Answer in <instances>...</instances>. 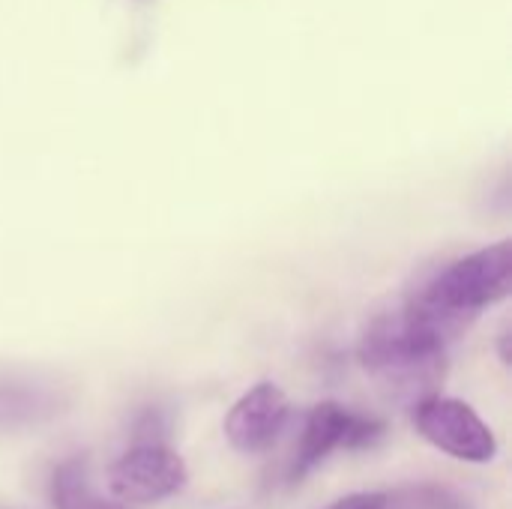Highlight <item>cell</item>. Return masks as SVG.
Here are the masks:
<instances>
[{
    "label": "cell",
    "mask_w": 512,
    "mask_h": 509,
    "mask_svg": "<svg viewBox=\"0 0 512 509\" xmlns=\"http://www.w3.org/2000/svg\"><path fill=\"white\" fill-rule=\"evenodd\" d=\"M512 291V243L498 240L465 258H456L417 282L405 309L453 345L489 306Z\"/></svg>",
    "instance_id": "obj_1"
},
{
    "label": "cell",
    "mask_w": 512,
    "mask_h": 509,
    "mask_svg": "<svg viewBox=\"0 0 512 509\" xmlns=\"http://www.w3.org/2000/svg\"><path fill=\"white\" fill-rule=\"evenodd\" d=\"M447 342L405 306L372 318L360 336L357 360L384 390L414 405L435 393L447 372Z\"/></svg>",
    "instance_id": "obj_2"
},
{
    "label": "cell",
    "mask_w": 512,
    "mask_h": 509,
    "mask_svg": "<svg viewBox=\"0 0 512 509\" xmlns=\"http://www.w3.org/2000/svg\"><path fill=\"white\" fill-rule=\"evenodd\" d=\"M414 426L435 450L459 462L486 465L498 456L495 432L468 402L432 393L414 405Z\"/></svg>",
    "instance_id": "obj_3"
},
{
    "label": "cell",
    "mask_w": 512,
    "mask_h": 509,
    "mask_svg": "<svg viewBox=\"0 0 512 509\" xmlns=\"http://www.w3.org/2000/svg\"><path fill=\"white\" fill-rule=\"evenodd\" d=\"M186 480V459L162 441H141L129 447L108 471L111 495L123 504H159L183 492Z\"/></svg>",
    "instance_id": "obj_4"
},
{
    "label": "cell",
    "mask_w": 512,
    "mask_h": 509,
    "mask_svg": "<svg viewBox=\"0 0 512 509\" xmlns=\"http://www.w3.org/2000/svg\"><path fill=\"white\" fill-rule=\"evenodd\" d=\"M384 432V423L375 417H363L339 402H321L306 414L291 477H306L339 450H369L384 438Z\"/></svg>",
    "instance_id": "obj_5"
},
{
    "label": "cell",
    "mask_w": 512,
    "mask_h": 509,
    "mask_svg": "<svg viewBox=\"0 0 512 509\" xmlns=\"http://www.w3.org/2000/svg\"><path fill=\"white\" fill-rule=\"evenodd\" d=\"M288 414L291 405L285 390L273 381H261L231 405L222 429L237 453H264L279 441Z\"/></svg>",
    "instance_id": "obj_6"
},
{
    "label": "cell",
    "mask_w": 512,
    "mask_h": 509,
    "mask_svg": "<svg viewBox=\"0 0 512 509\" xmlns=\"http://www.w3.org/2000/svg\"><path fill=\"white\" fill-rule=\"evenodd\" d=\"M66 393L39 375L0 372V432L45 426L66 408Z\"/></svg>",
    "instance_id": "obj_7"
},
{
    "label": "cell",
    "mask_w": 512,
    "mask_h": 509,
    "mask_svg": "<svg viewBox=\"0 0 512 509\" xmlns=\"http://www.w3.org/2000/svg\"><path fill=\"white\" fill-rule=\"evenodd\" d=\"M48 501L51 509H129L123 501H111L96 492L84 456H69L54 465L48 480Z\"/></svg>",
    "instance_id": "obj_8"
},
{
    "label": "cell",
    "mask_w": 512,
    "mask_h": 509,
    "mask_svg": "<svg viewBox=\"0 0 512 509\" xmlns=\"http://www.w3.org/2000/svg\"><path fill=\"white\" fill-rule=\"evenodd\" d=\"M384 509H474L471 498L438 483H417L384 492Z\"/></svg>",
    "instance_id": "obj_9"
},
{
    "label": "cell",
    "mask_w": 512,
    "mask_h": 509,
    "mask_svg": "<svg viewBox=\"0 0 512 509\" xmlns=\"http://www.w3.org/2000/svg\"><path fill=\"white\" fill-rule=\"evenodd\" d=\"M324 509H384V492H357Z\"/></svg>",
    "instance_id": "obj_10"
},
{
    "label": "cell",
    "mask_w": 512,
    "mask_h": 509,
    "mask_svg": "<svg viewBox=\"0 0 512 509\" xmlns=\"http://www.w3.org/2000/svg\"><path fill=\"white\" fill-rule=\"evenodd\" d=\"M498 348H501V360L510 366V330H504V333L498 336Z\"/></svg>",
    "instance_id": "obj_11"
}]
</instances>
